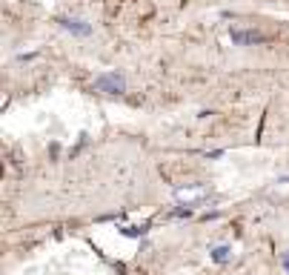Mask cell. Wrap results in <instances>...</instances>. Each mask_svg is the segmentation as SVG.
Listing matches in <instances>:
<instances>
[{"label":"cell","instance_id":"8992f818","mask_svg":"<svg viewBox=\"0 0 289 275\" xmlns=\"http://www.w3.org/2000/svg\"><path fill=\"white\" fill-rule=\"evenodd\" d=\"M280 269H283V272H289V252H283V255H280Z\"/></svg>","mask_w":289,"mask_h":275},{"label":"cell","instance_id":"7a4b0ae2","mask_svg":"<svg viewBox=\"0 0 289 275\" xmlns=\"http://www.w3.org/2000/svg\"><path fill=\"white\" fill-rule=\"evenodd\" d=\"M57 26H61L63 32H72L75 37H89L95 32L92 23H86V20H80V18H57Z\"/></svg>","mask_w":289,"mask_h":275},{"label":"cell","instance_id":"5b68a950","mask_svg":"<svg viewBox=\"0 0 289 275\" xmlns=\"http://www.w3.org/2000/svg\"><path fill=\"white\" fill-rule=\"evenodd\" d=\"M146 232H149V224H143V227H123V235H129V238H140Z\"/></svg>","mask_w":289,"mask_h":275},{"label":"cell","instance_id":"6da1fadb","mask_svg":"<svg viewBox=\"0 0 289 275\" xmlns=\"http://www.w3.org/2000/svg\"><path fill=\"white\" fill-rule=\"evenodd\" d=\"M126 75L118 69H109V72H100L95 78V83H92V89H97V92H103V95H123L126 92Z\"/></svg>","mask_w":289,"mask_h":275},{"label":"cell","instance_id":"3957f363","mask_svg":"<svg viewBox=\"0 0 289 275\" xmlns=\"http://www.w3.org/2000/svg\"><path fill=\"white\" fill-rule=\"evenodd\" d=\"M229 40L235 46H258V43H266V37L258 35V32H249V29H229Z\"/></svg>","mask_w":289,"mask_h":275},{"label":"cell","instance_id":"277c9868","mask_svg":"<svg viewBox=\"0 0 289 275\" xmlns=\"http://www.w3.org/2000/svg\"><path fill=\"white\" fill-rule=\"evenodd\" d=\"M209 258L215 264H229V261H232V247H229V244H218V247L209 249Z\"/></svg>","mask_w":289,"mask_h":275}]
</instances>
